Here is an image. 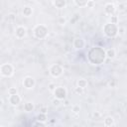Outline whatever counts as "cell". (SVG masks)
Returning a JSON list of instances; mask_svg holds the SVG:
<instances>
[{"label": "cell", "mask_w": 127, "mask_h": 127, "mask_svg": "<svg viewBox=\"0 0 127 127\" xmlns=\"http://www.w3.org/2000/svg\"><path fill=\"white\" fill-rule=\"evenodd\" d=\"M84 45H85L84 41L82 39H80V38H77V39H75L73 41V47L75 49H82L84 47Z\"/></svg>", "instance_id": "obj_9"}, {"label": "cell", "mask_w": 127, "mask_h": 127, "mask_svg": "<svg viewBox=\"0 0 127 127\" xmlns=\"http://www.w3.org/2000/svg\"><path fill=\"white\" fill-rule=\"evenodd\" d=\"M118 29L119 28L117 27V25L113 23H108L103 27L104 34L109 38H114L118 34Z\"/></svg>", "instance_id": "obj_1"}, {"label": "cell", "mask_w": 127, "mask_h": 127, "mask_svg": "<svg viewBox=\"0 0 127 127\" xmlns=\"http://www.w3.org/2000/svg\"><path fill=\"white\" fill-rule=\"evenodd\" d=\"M53 103H54V105H59L60 104V99H58V98H56V99H54L53 100Z\"/></svg>", "instance_id": "obj_25"}, {"label": "cell", "mask_w": 127, "mask_h": 127, "mask_svg": "<svg viewBox=\"0 0 127 127\" xmlns=\"http://www.w3.org/2000/svg\"><path fill=\"white\" fill-rule=\"evenodd\" d=\"M59 22H60V24H62V25H64V24L65 23V19H64V18H60V20H59Z\"/></svg>", "instance_id": "obj_26"}, {"label": "cell", "mask_w": 127, "mask_h": 127, "mask_svg": "<svg viewBox=\"0 0 127 127\" xmlns=\"http://www.w3.org/2000/svg\"><path fill=\"white\" fill-rule=\"evenodd\" d=\"M55 88H56V85L54 83H50L49 84V89L50 90H55Z\"/></svg>", "instance_id": "obj_24"}, {"label": "cell", "mask_w": 127, "mask_h": 127, "mask_svg": "<svg viewBox=\"0 0 127 127\" xmlns=\"http://www.w3.org/2000/svg\"><path fill=\"white\" fill-rule=\"evenodd\" d=\"M23 14L26 16V17H29L31 14H32V8L31 7H24L23 9Z\"/></svg>", "instance_id": "obj_17"}, {"label": "cell", "mask_w": 127, "mask_h": 127, "mask_svg": "<svg viewBox=\"0 0 127 127\" xmlns=\"http://www.w3.org/2000/svg\"><path fill=\"white\" fill-rule=\"evenodd\" d=\"M64 104H65V105H67V104H68V101H67V100H65V102H64Z\"/></svg>", "instance_id": "obj_28"}, {"label": "cell", "mask_w": 127, "mask_h": 127, "mask_svg": "<svg viewBox=\"0 0 127 127\" xmlns=\"http://www.w3.org/2000/svg\"><path fill=\"white\" fill-rule=\"evenodd\" d=\"M47 110H48V109H47V107H42V108L40 109V111H41L42 113H46V112H47Z\"/></svg>", "instance_id": "obj_27"}, {"label": "cell", "mask_w": 127, "mask_h": 127, "mask_svg": "<svg viewBox=\"0 0 127 127\" xmlns=\"http://www.w3.org/2000/svg\"><path fill=\"white\" fill-rule=\"evenodd\" d=\"M103 124H104V126H112V125H114V119L112 117L108 116V117H106L104 119Z\"/></svg>", "instance_id": "obj_12"}, {"label": "cell", "mask_w": 127, "mask_h": 127, "mask_svg": "<svg viewBox=\"0 0 127 127\" xmlns=\"http://www.w3.org/2000/svg\"><path fill=\"white\" fill-rule=\"evenodd\" d=\"M54 5L57 8H64L66 5V0H54Z\"/></svg>", "instance_id": "obj_11"}, {"label": "cell", "mask_w": 127, "mask_h": 127, "mask_svg": "<svg viewBox=\"0 0 127 127\" xmlns=\"http://www.w3.org/2000/svg\"><path fill=\"white\" fill-rule=\"evenodd\" d=\"M104 11H105L106 14L111 15V14H113V13L115 12V6H114L113 4H111V3H108V4L105 5V7H104Z\"/></svg>", "instance_id": "obj_10"}, {"label": "cell", "mask_w": 127, "mask_h": 127, "mask_svg": "<svg viewBox=\"0 0 127 127\" xmlns=\"http://www.w3.org/2000/svg\"><path fill=\"white\" fill-rule=\"evenodd\" d=\"M74 91H75V93H77V94H82V93H83V88L77 86V87L74 88Z\"/></svg>", "instance_id": "obj_20"}, {"label": "cell", "mask_w": 127, "mask_h": 127, "mask_svg": "<svg viewBox=\"0 0 127 127\" xmlns=\"http://www.w3.org/2000/svg\"><path fill=\"white\" fill-rule=\"evenodd\" d=\"M54 94H55V97L60 99V100H64L65 97H66V90L64 87L63 86H59V87H56L55 90H54Z\"/></svg>", "instance_id": "obj_4"}, {"label": "cell", "mask_w": 127, "mask_h": 127, "mask_svg": "<svg viewBox=\"0 0 127 127\" xmlns=\"http://www.w3.org/2000/svg\"><path fill=\"white\" fill-rule=\"evenodd\" d=\"M94 4H95V2H94V1L89 0V1H88V3H87V5H86V7H87V8H93Z\"/></svg>", "instance_id": "obj_21"}, {"label": "cell", "mask_w": 127, "mask_h": 127, "mask_svg": "<svg viewBox=\"0 0 127 127\" xmlns=\"http://www.w3.org/2000/svg\"><path fill=\"white\" fill-rule=\"evenodd\" d=\"M0 71H1V74H2L3 76L9 77V76H11V75L14 73V67H13V65L10 64H3L1 65Z\"/></svg>", "instance_id": "obj_3"}, {"label": "cell", "mask_w": 127, "mask_h": 127, "mask_svg": "<svg viewBox=\"0 0 127 127\" xmlns=\"http://www.w3.org/2000/svg\"><path fill=\"white\" fill-rule=\"evenodd\" d=\"M111 23L117 24V17H116V16H112V17H111Z\"/></svg>", "instance_id": "obj_23"}, {"label": "cell", "mask_w": 127, "mask_h": 127, "mask_svg": "<svg viewBox=\"0 0 127 127\" xmlns=\"http://www.w3.org/2000/svg\"><path fill=\"white\" fill-rule=\"evenodd\" d=\"M105 55L109 58V59H113L115 56H116V52H115V50L114 49H108L106 52H105Z\"/></svg>", "instance_id": "obj_13"}, {"label": "cell", "mask_w": 127, "mask_h": 127, "mask_svg": "<svg viewBox=\"0 0 127 127\" xmlns=\"http://www.w3.org/2000/svg\"><path fill=\"white\" fill-rule=\"evenodd\" d=\"M47 34H48V29L44 25H38V26H36L34 28V35L38 39H44V38H46Z\"/></svg>", "instance_id": "obj_2"}, {"label": "cell", "mask_w": 127, "mask_h": 127, "mask_svg": "<svg viewBox=\"0 0 127 127\" xmlns=\"http://www.w3.org/2000/svg\"><path fill=\"white\" fill-rule=\"evenodd\" d=\"M23 85H24L26 88L31 89V88H33L34 85H35V79H34L33 77H31V76H27V77H25L24 80H23Z\"/></svg>", "instance_id": "obj_7"}, {"label": "cell", "mask_w": 127, "mask_h": 127, "mask_svg": "<svg viewBox=\"0 0 127 127\" xmlns=\"http://www.w3.org/2000/svg\"><path fill=\"white\" fill-rule=\"evenodd\" d=\"M37 120L38 121H42V122H45L47 120V117H46V113H42L40 112V114L37 116Z\"/></svg>", "instance_id": "obj_18"}, {"label": "cell", "mask_w": 127, "mask_h": 127, "mask_svg": "<svg viewBox=\"0 0 127 127\" xmlns=\"http://www.w3.org/2000/svg\"><path fill=\"white\" fill-rule=\"evenodd\" d=\"M73 1H74L76 6H78V7H85L89 0H73Z\"/></svg>", "instance_id": "obj_14"}, {"label": "cell", "mask_w": 127, "mask_h": 127, "mask_svg": "<svg viewBox=\"0 0 127 127\" xmlns=\"http://www.w3.org/2000/svg\"><path fill=\"white\" fill-rule=\"evenodd\" d=\"M79 109H80V108H79L78 105H74V106L72 107V111H73L74 113H78V112H79Z\"/></svg>", "instance_id": "obj_22"}, {"label": "cell", "mask_w": 127, "mask_h": 127, "mask_svg": "<svg viewBox=\"0 0 127 127\" xmlns=\"http://www.w3.org/2000/svg\"><path fill=\"white\" fill-rule=\"evenodd\" d=\"M26 34H27V29L25 27H23V26H18L16 28V30H15V35H16V37L18 39L24 38L26 36Z\"/></svg>", "instance_id": "obj_6"}, {"label": "cell", "mask_w": 127, "mask_h": 127, "mask_svg": "<svg viewBox=\"0 0 127 127\" xmlns=\"http://www.w3.org/2000/svg\"><path fill=\"white\" fill-rule=\"evenodd\" d=\"M8 93H9V95H11V94H16V93H17V88H16V87H10V88L8 89Z\"/></svg>", "instance_id": "obj_19"}, {"label": "cell", "mask_w": 127, "mask_h": 127, "mask_svg": "<svg viewBox=\"0 0 127 127\" xmlns=\"http://www.w3.org/2000/svg\"><path fill=\"white\" fill-rule=\"evenodd\" d=\"M86 85H87V81H86V79H84V78H80V79L77 80V86L84 88V87H86Z\"/></svg>", "instance_id": "obj_16"}, {"label": "cell", "mask_w": 127, "mask_h": 127, "mask_svg": "<svg viewBox=\"0 0 127 127\" xmlns=\"http://www.w3.org/2000/svg\"><path fill=\"white\" fill-rule=\"evenodd\" d=\"M24 109H25V111L30 112V111H32L34 109V104L32 102H27V103L24 104Z\"/></svg>", "instance_id": "obj_15"}, {"label": "cell", "mask_w": 127, "mask_h": 127, "mask_svg": "<svg viewBox=\"0 0 127 127\" xmlns=\"http://www.w3.org/2000/svg\"><path fill=\"white\" fill-rule=\"evenodd\" d=\"M50 73L54 76V77H59L60 75H62L63 73V67L56 64H53L51 67H50Z\"/></svg>", "instance_id": "obj_5"}, {"label": "cell", "mask_w": 127, "mask_h": 127, "mask_svg": "<svg viewBox=\"0 0 127 127\" xmlns=\"http://www.w3.org/2000/svg\"><path fill=\"white\" fill-rule=\"evenodd\" d=\"M9 102H10L12 105L16 106V105H18V104L21 102V97L18 95V93H16V94H11V95L9 96Z\"/></svg>", "instance_id": "obj_8"}]
</instances>
